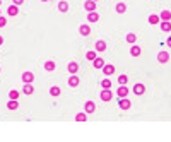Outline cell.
Returning a JSON list of instances; mask_svg holds the SVG:
<instances>
[{"instance_id":"9","label":"cell","mask_w":171,"mask_h":142,"mask_svg":"<svg viewBox=\"0 0 171 142\" xmlns=\"http://www.w3.org/2000/svg\"><path fill=\"white\" fill-rule=\"evenodd\" d=\"M87 19H89V22H98V21H99V14H98L96 10H92V12H89Z\"/></svg>"},{"instance_id":"7","label":"cell","mask_w":171,"mask_h":142,"mask_svg":"<svg viewBox=\"0 0 171 142\" xmlns=\"http://www.w3.org/2000/svg\"><path fill=\"white\" fill-rule=\"evenodd\" d=\"M130 106H132V103H130L127 98H120V108H122V110H128Z\"/></svg>"},{"instance_id":"36","label":"cell","mask_w":171,"mask_h":142,"mask_svg":"<svg viewBox=\"0 0 171 142\" xmlns=\"http://www.w3.org/2000/svg\"><path fill=\"white\" fill-rule=\"evenodd\" d=\"M0 45H3V38L2 36H0Z\"/></svg>"},{"instance_id":"13","label":"cell","mask_w":171,"mask_h":142,"mask_svg":"<svg viewBox=\"0 0 171 142\" xmlns=\"http://www.w3.org/2000/svg\"><path fill=\"white\" fill-rule=\"evenodd\" d=\"M116 12H118V14H123V12H127V5H125L123 2H118V3H116Z\"/></svg>"},{"instance_id":"4","label":"cell","mask_w":171,"mask_h":142,"mask_svg":"<svg viewBox=\"0 0 171 142\" xmlns=\"http://www.w3.org/2000/svg\"><path fill=\"white\" fill-rule=\"evenodd\" d=\"M113 98V93L110 91V89H103V93H101V99L103 101H110Z\"/></svg>"},{"instance_id":"22","label":"cell","mask_w":171,"mask_h":142,"mask_svg":"<svg viewBox=\"0 0 171 142\" xmlns=\"http://www.w3.org/2000/svg\"><path fill=\"white\" fill-rule=\"evenodd\" d=\"M130 55L132 57H139L140 55V46H132L130 48Z\"/></svg>"},{"instance_id":"33","label":"cell","mask_w":171,"mask_h":142,"mask_svg":"<svg viewBox=\"0 0 171 142\" xmlns=\"http://www.w3.org/2000/svg\"><path fill=\"white\" fill-rule=\"evenodd\" d=\"M5 24H7V19H5V17H2V15H0V27H3V26H5Z\"/></svg>"},{"instance_id":"31","label":"cell","mask_w":171,"mask_h":142,"mask_svg":"<svg viewBox=\"0 0 171 142\" xmlns=\"http://www.w3.org/2000/svg\"><path fill=\"white\" fill-rule=\"evenodd\" d=\"M127 81H128L127 75H120V77H118V84H127Z\"/></svg>"},{"instance_id":"5","label":"cell","mask_w":171,"mask_h":142,"mask_svg":"<svg viewBox=\"0 0 171 142\" xmlns=\"http://www.w3.org/2000/svg\"><path fill=\"white\" fill-rule=\"evenodd\" d=\"M92 65H94V69H103V67H104V60L99 58V57H96V58L92 60Z\"/></svg>"},{"instance_id":"23","label":"cell","mask_w":171,"mask_h":142,"mask_svg":"<svg viewBox=\"0 0 171 142\" xmlns=\"http://www.w3.org/2000/svg\"><path fill=\"white\" fill-rule=\"evenodd\" d=\"M45 70H48V72H51V70H55V62H51V60H48V62L45 63Z\"/></svg>"},{"instance_id":"25","label":"cell","mask_w":171,"mask_h":142,"mask_svg":"<svg viewBox=\"0 0 171 142\" xmlns=\"http://www.w3.org/2000/svg\"><path fill=\"white\" fill-rule=\"evenodd\" d=\"M58 10H60V12H67V10H69V3H67V2H60V3H58Z\"/></svg>"},{"instance_id":"34","label":"cell","mask_w":171,"mask_h":142,"mask_svg":"<svg viewBox=\"0 0 171 142\" xmlns=\"http://www.w3.org/2000/svg\"><path fill=\"white\" fill-rule=\"evenodd\" d=\"M12 2H14L15 5H22V3H24V0H12Z\"/></svg>"},{"instance_id":"39","label":"cell","mask_w":171,"mask_h":142,"mask_svg":"<svg viewBox=\"0 0 171 142\" xmlns=\"http://www.w3.org/2000/svg\"><path fill=\"white\" fill-rule=\"evenodd\" d=\"M94 2H96V0H94Z\"/></svg>"},{"instance_id":"1","label":"cell","mask_w":171,"mask_h":142,"mask_svg":"<svg viewBox=\"0 0 171 142\" xmlns=\"http://www.w3.org/2000/svg\"><path fill=\"white\" fill-rule=\"evenodd\" d=\"M116 94H118V98H127V96H128V89H127V86H125V84H120Z\"/></svg>"},{"instance_id":"37","label":"cell","mask_w":171,"mask_h":142,"mask_svg":"<svg viewBox=\"0 0 171 142\" xmlns=\"http://www.w3.org/2000/svg\"><path fill=\"white\" fill-rule=\"evenodd\" d=\"M41 2H48V0H41Z\"/></svg>"},{"instance_id":"30","label":"cell","mask_w":171,"mask_h":142,"mask_svg":"<svg viewBox=\"0 0 171 142\" xmlns=\"http://www.w3.org/2000/svg\"><path fill=\"white\" fill-rule=\"evenodd\" d=\"M86 58H87V60H94V58H96V51H87V53H86Z\"/></svg>"},{"instance_id":"3","label":"cell","mask_w":171,"mask_h":142,"mask_svg":"<svg viewBox=\"0 0 171 142\" xmlns=\"http://www.w3.org/2000/svg\"><path fill=\"white\" fill-rule=\"evenodd\" d=\"M33 81H34V74H33V72H24V74H22V82H24V84L33 82Z\"/></svg>"},{"instance_id":"16","label":"cell","mask_w":171,"mask_h":142,"mask_svg":"<svg viewBox=\"0 0 171 142\" xmlns=\"http://www.w3.org/2000/svg\"><path fill=\"white\" fill-rule=\"evenodd\" d=\"M103 72H104V75H111V74L115 72V67H113V65H104V67H103Z\"/></svg>"},{"instance_id":"18","label":"cell","mask_w":171,"mask_h":142,"mask_svg":"<svg viewBox=\"0 0 171 142\" xmlns=\"http://www.w3.org/2000/svg\"><path fill=\"white\" fill-rule=\"evenodd\" d=\"M94 110H96L94 103H92V101H86V113H92Z\"/></svg>"},{"instance_id":"32","label":"cell","mask_w":171,"mask_h":142,"mask_svg":"<svg viewBox=\"0 0 171 142\" xmlns=\"http://www.w3.org/2000/svg\"><path fill=\"white\" fill-rule=\"evenodd\" d=\"M75 120H77V122H84V120H86V113H77Z\"/></svg>"},{"instance_id":"6","label":"cell","mask_w":171,"mask_h":142,"mask_svg":"<svg viewBox=\"0 0 171 142\" xmlns=\"http://www.w3.org/2000/svg\"><path fill=\"white\" fill-rule=\"evenodd\" d=\"M69 86H70V87H77V86H79V77H77L75 74L70 75V79H69Z\"/></svg>"},{"instance_id":"26","label":"cell","mask_w":171,"mask_h":142,"mask_svg":"<svg viewBox=\"0 0 171 142\" xmlns=\"http://www.w3.org/2000/svg\"><path fill=\"white\" fill-rule=\"evenodd\" d=\"M135 39H137V36H135L134 33H128V34H127V41H128V43H135Z\"/></svg>"},{"instance_id":"27","label":"cell","mask_w":171,"mask_h":142,"mask_svg":"<svg viewBox=\"0 0 171 142\" xmlns=\"http://www.w3.org/2000/svg\"><path fill=\"white\" fill-rule=\"evenodd\" d=\"M50 94H51V96H58V94H60V87H57V86H53V87L50 89Z\"/></svg>"},{"instance_id":"2","label":"cell","mask_w":171,"mask_h":142,"mask_svg":"<svg viewBox=\"0 0 171 142\" xmlns=\"http://www.w3.org/2000/svg\"><path fill=\"white\" fill-rule=\"evenodd\" d=\"M158 60H159V63H168V60H170V55H168V51H159V55H158Z\"/></svg>"},{"instance_id":"29","label":"cell","mask_w":171,"mask_h":142,"mask_svg":"<svg viewBox=\"0 0 171 142\" xmlns=\"http://www.w3.org/2000/svg\"><path fill=\"white\" fill-rule=\"evenodd\" d=\"M101 87H103V89H110V87H111V82H110L108 79H104V81L101 82Z\"/></svg>"},{"instance_id":"21","label":"cell","mask_w":171,"mask_h":142,"mask_svg":"<svg viewBox=\"0 0 171 142\" xmlns=\"http://www.w3.org/2000/svg\"><path fill=\"white\" fill-rule=\"evenodd\" d=\"M159 21H161V17H159V15H156V14L149 15V22H151V24H159Z\"/></svg>"},{"instance_id":"38","label":"cell","mask_w":171,"mask_h":142,"mask_svg":"<svg viewBox=\"0 0 171 142\" xmlns=\"http://www.w3.org/2000/svg\"><path fill=\"white\" fill-rule=\"evenodd\" d=\"M0 3H2V0H0Z\"/></svg>"},{"instance_id":"15","label":"cell","mask_w":171,"mask_h":142,"mask_svg":"<svg viewBox=\"0 0 171 142\" xmlns=\"http://www.w3.org/2000/svg\"><path fill=\"white\" fill-rule=\"evenodd\" d=\"M77 70H79V65H77L75 62H70V63H69V72H70V74H77Z\"/></svg>"},{"instance_id":"12","label":"cell","mask_w":171,"mask_h":142,"mask_svg":"<svg viewBox=\"0 0 171 142\" xmlns=\"http://www.w3.org/2000/svg\"><path fill=\"white\" fill-rule=\"evenodd\" d=\"M7 108H9V110H17V108H19V101H17V99H10V101L7 103Z\"/></svg>"},{"instance_id":"35","label":"cell","mask_w":171,"mask_h":142,"mask_svg":"<svg viewBox=\"0 0 171 142\" xmlns=\"http://www.w3.org/2000/svg\"><path fill=\"white\" fill-rule=\"evenodd\" d=\"M168 46H171V38H168Z\"/></svg>"},{"instance_id":"11","label":"cell","mask_w":171,"mask_h":142,"mask_svg":"<svg viewBox=\"0 0 171 142\" xmlns=\"http://www.w3.org/2000/svg\"><path fill=\"white\" fill-rule=\"evenodd\" d=\"M79 31H81V34H82V36H89V34H91V27H89V26H86V24H84V26H81V27H79Z\"/></svg>"},{"instance_id":"19","label":"cell","mask_w":171,"mask_h":142,"mask_svg":"<svg viewBox=\"0 0 171 142\" xmlns=\"http://www.w3.org/2000/svg\"><path fill=\"white\" fill-rule=\"evenodd\" d=\"M106 50V43L104 41H96V51H104Z\"/></svg>"},{"instance_id":"14","label":"cell","mask_w":171,"mask_h":142,"mask_svg":"<svg viewBox=\"0 0 171 142\" xmlns=\"http://www.w3.org/2000/svg\"><path fill=\"white\" fill-rule=\"evenodd\" d=\"M17 12H19V9H17V5L14 3V5H10L9 9H7V14L9 15H17Z\"/></svg>"},{"instance_id":"10","label":"cell","mask_w":171,"mask_h":142,"mask_svg":"<svg viewBox=\"0 0 171 142\" xmlns=\"http://www.w3.org/2000/svg\"><path fill=\"white\" fill-rule=\"evenodd\" d=\"M144 91H146V86H144V84H135V87H134V93H135V94L140 96V94H144Z\"/></svg>"},{"instance_id":"24","label":"cell","mask_w":171,"mask_h":142,"mask_svg":"<svg viewBox=\"0 0 171 142\" xmlns=\"http://www.w3.org/2000/svg\"><path fill=\"white\" fill-rule=\"evenodd\" d=\"M161 29H163V31H166V33H168V31H171L170 21H163V22H161Z\"/></svg>"},{"instance_id":"8","label":"cell","mask_w":171,"mask_h":142,"mask_svg":"<svg viewBox=\"0 0 171 142\" xmlns=\"http://www.w3.org/2000/svg\"><path fill=\"white\" fill-rule=\"evenodd\" d=\"M84 7H86L87 12H92V10H96V2H94V0H87V2L84 3Z\"/></svg>"},{"instance_id":"28","label":"cell","mask_w":171,"mask_h":142,"mask_svg":"<svg viewBox=\"0 0 171 142\" xmlns=\"http://www.w3.org/2000/svg\"><path fill=\"white\" fill-rule=\"evenodd\" d=\"M9 98H10V99H19V93H17L15 89H12V91L9 93Z\"/></svg>"},{"instance_id":"17","label":"cell","mask_w":171,"mask_h":142,"mask_svg":"<svg viewBox=\"0 0 171 142\" xmlns=\"http://www.w3.org/2000/svg\"><path fill=\"white\" fill-rule=\"evenodd\" d=\"M22 91H24V94H33V93H34V87L31 86V82H27V84H24V89H22Z\"/></svg>"},{"instance_id":"20","label":"cell","mask_w":171,"mask_h":142,"mask_svg":"<svg viewBox=\"0 0 171 142\" xmlns=\"http://www.w3.org/2000/svg\"><path fill=\"white\" fill-rule=\"evenodd\" d=\"M159 17H161V21H170V19H171V12H170V10H163Z\"/></svg>"}]
</instances>
